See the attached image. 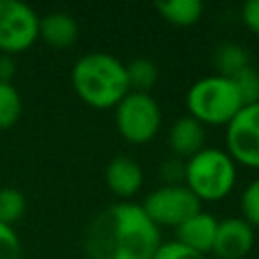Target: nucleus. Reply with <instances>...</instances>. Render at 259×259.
<instances>
[{"mask_svg": "<svg viewBox=\"0 0 259 259\" xmlns=\"http://www.w3.org/2000/svg\"><path fill=\"white\" fill-rule=\"evenodd\" d=\"M22 245L14 227L0 223V259H20Z\"/></svg>", "mask_w": 259, "mask_h": 259, "instance_id": "obj_21", "label": "nucleus"}, {"mask_svg": "<svg viewBox=\"0 0 259 259\" xmlns=\"http://www.w3.org/2000/svg\"><path fill=\"white\" fill-rule=\"evenodd\" d=\"M144 212L156 227H178L188 217L200 210V200L188 190L184 182L164 184L154 188L142 202Z\"/></svg>", "mask_w": 259, "mask_h": 259, "instance_id": "obj_6", "label": "nucleus"}, {"mask_svg": "<svg viewBox=\"0 0 259 259\" xmlns=\"http://www.w3.org/2000/svg\"><path fill=\"white\" fill-rule=\"evenodd\" d=\"M154 259H206V255H202L178 241H168V243H160Z\"/></svg>", "mask_w": 259, "mask_h": 259, "instance_id": "obj_22", "label": "nucleus"}, {"mask_svg": "<svg viewBox=\"0 0 259 259\" xmlns=\"http://www.w3.org/2000/svg\"><path fill=\"white\" fill-rule=\"evenodd\" d=\"M188 115L206 125H227L243 107L239 91L229 77L206 75L196 79L186 93Z\"/></svg>", "mask_w": 259, "mask_h": 259, "instance_id": "obj_4", "label": "nucleus"}, {"mask_svg": "<svg viewBox=\"0 0 259 259\" xmlns=\"http://www.w3.org/2000/svg\"><path fill=\"white\" fill-rule=\"evenodd\" d=\"M237 180V164L219 148H202L184 162V184L200 202H214L231 194Z\"/></svg>", "mask_w": 259, "mask_h": 259, "instance_id": "obj_3", "label": "nucleus"}, {"mask_svg": "<svg viewBox=\"0 0 259 259\" xmlns=\"http://www.w3.org/2000/svg\"><path fill=\"white\" fill-rule=\"evenodd\" d=\"M156 10L170 24L190 26L200 20L204 6L200 0H158Z\"/></svg>", "mask_w": 259, "mask_h": 259, "instance_id": "obj_14", "label": "nucleus"}, {"mask_svg": "<svg viewBox=\"0 0 259 259\" xmlns=\"http://www.w3.org/2000/svg\"><path fill=\"white\" fill-rule=\"evenodd\" d=\"M255 243V229L243 217H227L219 221L212 251L219 259H243Z\"/></svg>", "mask_w": 259, "mask_h": 259, "instance_id": "obj_9", "label": "nucleus"}, {"mask_svg": "<svg viewBox=\"0 0 259 259\" xmlns=\"http://www.w3.org/2000/svg\"><path fill=\"white\" fill-rule=\"evenodd\" d=\"M113 111L119 136L132 144L150 142L162 125V109L150 93L130 91Z\"/></svg>", "mask_w": 259, "mask_h": 259, "instance_id": "obj_5", "label": "nucleus"}, {"mask_svg": "<svg viewBox=\"0 0 259 259\" xmlns=\"http://www.w3.org/2000/svg\"><path fill=\"white\" fill-rule=\"evenodd\" d=\"M38 36L53 49L63 51L75 45L79 36V24L73 18V14L65 10H53L40 16L38 22Z\"/></svg>", "mask_w": 259, "mask_h": 259, "instance_id": "obj_13", "label": "nucleus"}, {"mask_svg": "<svg viewBox=\"0 0 259 259\" xmlns=\"http://www.w3.org/2000/svg\"><path fill=\"white\" fill-rule=\"evenodd\" d=\"M229 79L235 83L243 105H251V103L259 101V71L255 67L249 65V67L241 69L239 73H235Z\"/></svg>", "mask_w": 259, "mask_h": 259, "instance_id": "obj_19", "label": "nucleus"}, {"mask_svg": "<svg viewBox=\"0 0 259 259\" xmlns=\"http://www.w3.org/2000/svg\"><path fill=\"white\" fill-rule=\"evenodd\" d=\"M71 83L77 97L95 109L115 107L130 93L125 63L103 51L81 55L71 69Z\"/></svg>", "mask_w": 259, "mask_h": 259, "instance_id": "obj_2", "label": "nucleus"}, {"mask_svg": "<svg viewBox=\"0 0 259 259\" xmlns=\"http://www.w3.org/2000/svg\"><path fill=\"white\" fill-rule=\"evenodd\" d=\"M241 20L251 32L259 36V0H247L241 6Z\"/></svg>", "mask_w": 259, "mask_h": 259, "instance_id": "obj_24", "label": "nucleus"}, {"mask_svg": "<svg viewBox=\"0 0 259 259\" xmlns=\"http://www.w3.org/2000/svg\"><path fill=\"white\" fill-rule=\"evenodd\" d=\"M22 115V97L12 83H0V130L12 127Z\"/></svg>", "mask_w": 259, "mask_h": 259, "instance_id": "obj_17", "label": "nucleus"}, {"mask_svg": "<svg viewBox=\"0 0 259 259\" xmlns=\"http://www.w3.org/2000/svg\"><path fill=\"white\" fill-rule=\"evenodd\" d=\"M26 212V198L14 186L0 188V223L12 227Z\"/></svg>", "mask_w": 259, "mask_h": 259, "instance_id": "obj_18", "label": "nucleus"}, {"mask_svg": "<svg viewBox=\"0 0 259 259\" xmlns=\"http://www.w3.org/2000/svg\"><path fill=\"white\" fill-rule=\"evenodd\" d=\"M204 140H206V132L204 125L194 119L192 115H182L178 117L170 132H168V144L170 150L176 154V158H192L194 154H198L204 148Z\"/></svg>", "mask_w": 259, "mask_h": 259, "instance_id": "obj_12", "label": "nucleus"}, {"mask_svg": "<svg viewBox=\"0 0 259 259\" xmlns=\"http://www.w3.org/2000/svg\"><path fill=\"white\" fill-rule=\"evenodd\" d=\"M14 73H16L14 59L10 55L0 53V83H12Z\"/></svg>", "mask_w": 259, "mask_h": 259, "instance_id": "obj_25", "label": "nucleus"}, {"mask_svg": "<svg viewBox=\"0 0 259 259\" xmlns=\"http://www.w3.org/2000/svg\"><path fill=\"white\" fill-rule=\"evenodd\" d=\"M160 172L166 184H180V180H184V162L180 158H168L162 162Z\"/></svg>", "mask_w": 259, "mask_h": 259, "instance_id": "obj_23", "label": "nucleus"}, {"mask_svg": "<svg viewBox=\"0 0 259 259\" xmlns=\"http://www.w3.org/2000/svg\"><path fill=\"white\" fill-rule=\"evenodd\" d=\"M105 184L107 188L119 196L121 200L132 198L144 184L142 166L130 156H115L105 168Z\"/></svg>", "mask_w": 259, "mask_h": 259, "instance_id": "obj_10", "label": "nucleus"}, {"mask_svg": "<svg viewBox=\"0 0 259 259\" xmlns=\"http://www.w3.org/2000/svg\"><path fill=\"white\" fill-rule=\"evenodd\" d=\"M40 16L20 0H0V53L16 55L30 49L38 38Z\"/></svg>", "mask_w": 259, "mask_h": 259, "instance_id": "obj_7", "label": "nucleus"}, {"mask_svg": "<svg viewBox=\"0 0 259 259\" xmlns=\"http://www.w3.org/2000/svg\"><path fill=\"white\" fill-rule=\"evenodd\" d=\"M217 227H219L217 217H212L210 212L198 210V212H194L182 225H178L174 229V233H176L174 241H178V243H182V245L206 255V253L212 251Z\"/></svg>", "mask_w": 259, "mask_h": 259, "instance_id": "obj_11", "label": "nucleus"}, {"mask_svg": "<svg viewBox=\"0 0 259 259\" xmlns=\"http://www.w3.org/2000/svg\"><path fill=\"white\" fill-rule=\"evenodd\" d=\"M125 73H127L130 91L150 93V89L158 83V67L152 59L146 57H138L125 63Z\"/></svg>", "mask_w": 259, "mask_h": 259, "instance_id": "obj_16", "label": "nucleus"}, {"mask_svg": "<svg viewBox=\"0 0 259 259\" xmlns=\"http://www.w3.org/2000/svg\"><path fill=\"white\" fill-rule=\"evenodd\" d=\"M160 243V227L142 204L119 200L89 223L83 247L89 259H154Z\"/></svg>", "mask_w": 259, "mask_h": 259, "instance_id": "obj_1", "label": "nucleus"}, {"mask_svg": "<svg viewBox=\"0 0 259 259\" xmlns=\"http://www.w3.org/2000/svg\"><path fill=\"white\" fill-rule=\"evenodd\" d=\"M225 127V152L233 162L259 170V101L243 105Z\"/></svg>", "mask_w": 259, "mask_h": 259, "instance_id": "obj_8", "label": "nucleus"}, {"mask_svg": "<svg viewBox=\"0 0 259 259\" xmlns=\"http://www.w3.org/2000/svg\"><path fill=\"white\" fill-rule=\"evenodd\" d=\"M239 206H241V217L255 229H259V178L251 180L245 190L241 192V200H239Z\"/></svg>", "mask_w": 259, "mask_h": 259, "instance_id": "obj_20", "label": "nucleus"}, {"mask_svg": "<svg viewBox=\"0 0 259 259\" xmlns=\"http://www.w3.org/2000/svg\"><path fill=\"white\" fill-rule=\"evenodd\" d=\"M212 61L217 67V75H223V77H233L235 73H239L241 69L251 65L249 63V51L235 40L221 42L214 49Z\"/></svg>", "mask_w": 259, "mask_h": 259, "instance_id": "obj_15", "label": "nucleus"}]
</instances>
